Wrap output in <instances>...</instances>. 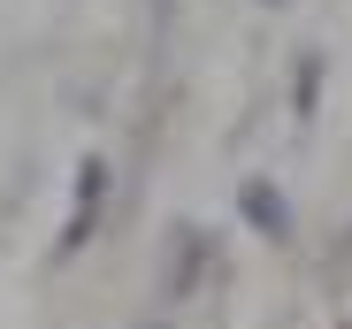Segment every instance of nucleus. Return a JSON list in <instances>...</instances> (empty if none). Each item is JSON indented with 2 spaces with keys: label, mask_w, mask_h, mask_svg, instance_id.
Returning a JSON list of instances; mask_svg holds the SVG:
<instances>
[{
  "label": "nucleus",
  "mask_w": 352,
  "mask_h": 329,
  "mask_svg": "<svg viewBox=\"0 0 352 329\" xmlns=\"http://www.w3.org/2000/svg\"><path fill=\"white\" fill-rule=\"evenodd\" d=\"M238 207H245V223H253L261 238H291V207H283V192H276L268 177H253V184L238 192Z\"/></svg>",
  "instance_id": "obj_1"
},
{
  "label": "nucleus",
  "mask_w": 352,
  "mask_h": 329,
  "mask_svg": "<svg viewBox=\"0 0 352 329\" xmlns=\"http://www.w3.org/2000/svg\"><path fill=\"white\" fill-rule=\"evenodd\" d=\"M168 8H176V0H153V23H161V16H168Z\"/></svg>",
  "instance_id": "obj_3"
},
{
  "label": "nucleus",
  "mask_w": 352,
  "mask_h": 329,
  "mask_svg": "<svg viewBox=\"0 0 352 329\" xmlns=\"http://www.w3.org/2000/svg\"><path fill=\"white\" fill-rule=\"evenodd\" d=\"M268 8H276V0H268Z\"/></svg>",
  "instance_id": "obj_4"
},
{
  "label": "nucleus",
  "mask_w": 352,
  "mask_h": 329,
  "mask_svg": "<svg viewBox=\"0 0 352 329\" xmlns=\"http://www.w3.org/2000/svg\"><path fill=\"white\" fill-rule=\"evenodd\" d=\"M100 192H107V169L92 161V169H85V192H77V207H69V245H85V238H92V214H100Z\"/></svg>",
  "instance_id": "obj_2"
}]
</instances>
